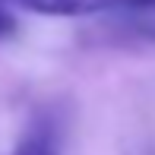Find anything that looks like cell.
Instances as JSON below:
<instances>
[{
  "instance_id": "6da1fadb",
  "label": "cell",
  "mask_w": 155,
  "mask_h": 155,
  "mask_svg": "<svg viewBox=\"0 0 155 155\" xmlns=\"http://www.w3.org/2000/svg\"><path fill=\"white\" fill-rule=\"evenodd\" d=\"M10 155H60V143H57L54 127L35 120L29 130L19 136V143L13 146Z\"/></svg>"
},
{
  "instance_id": "7a4b0ae2",
  "label": "cell",
  "mask_w": 155,
  "mask_h": 155,
  "mask_svg": "<svg viewBox=\"0 0 155 155\" xmlns=\"http://www.w3.org/2000/svg\"><path fill=\"white\" fill-rule=\"evenodd\" d=\"M155 0H76V16H95V13H152Z\"/></svg>"
},
{
  "instance_id": "3957f363",
  "label": "cell",
  "mask_w": 155,
  "mask_h": 155,
  "mask_svg": "<svg viewBox=\"0 0 155 155\" xmlns=\"http://www.w3.org/2000/svg\"><path fill=\"white\" fill-rule=\"evenodd\" d=\"M13 10H29V13H38V16H67V19H76V0H0Z\"/></svg>"
},
{
  "instance_id": "277c9868",
  "label": "cell",
  "mask_w": 155,
  "mask_h": 155,
  "mask_svg": "<svg viewBox=\"0 0 155 155\" xmlns=\"http://www.w3.org/2000/svg\"><path fill=\"white\" fill-rule=\"evenodd\" d=\"M13 35H16V16L6 3H0V41L13 38Z\"/></svg>"
}]
</instances>
